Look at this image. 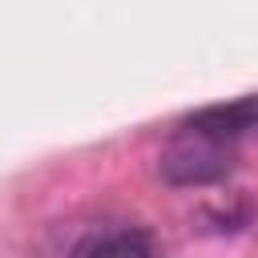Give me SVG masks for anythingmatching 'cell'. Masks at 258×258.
<instances>
[{
  "label": "cell",
  "mask_w": 258,
  "mask_h": 258,
  "mask_svg": "<svg viewBox=\"0 0 258 258\" xmlns=\"http://www.w3.org/2000/svg\"><path fill=\"white\" fill-rule=\"evenodd\" d=\"M161 177L169 185H210L234 169V141L206 133L202 125L185 121L161 149Z\"/></svg>",
  "instance_id": "1"
},
{
  "label": "cell",
  "mask_w": 258,
  "mask_h": 258,
  "mask_svg": "<svg viewBox=\"0 0 258 258\" xmlns=\"http://www.w3.org/2000/svg\"><path fill=\"white\" fill-rule=\"evenodd\" d=\"M73 258H157V246L145 230L137 226H117V230H101L93 234Z\"/></svg>",
  "instance_id": "2"
}]
</instances>
